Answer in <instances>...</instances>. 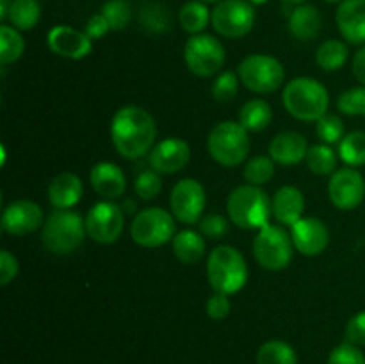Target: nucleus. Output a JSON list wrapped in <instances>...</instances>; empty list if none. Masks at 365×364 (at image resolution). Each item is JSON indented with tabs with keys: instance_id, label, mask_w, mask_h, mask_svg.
Listing matches in <instances>:
<instances>
[{
	"instance_id": "nucleus-1",
	"label": "nucleus",
	"mask_w": 365,
	"mask_h": 364,
	"mask_svg": "<svg viewBox=\"0 0 365 364\" xmlns=\"http://www.w3.org/2000/svg\"><path fill=\"white\" fill-rule=\"evenodd\" d=\"M110 139L125 159H141L155 146L157 123L152 114L138 106H125L110 121Z\"/></svg>"
},
{
	"instance_id": "nucleus-2",
	"label": "nucleus",
	"mask_w": 365,
	"mask_h": 364,
	"mask_svg": "<svg viewBox=\"0 0 365 364\" xmlns=\"http://www.w3.org/2000/svg\"><path fill=\"white\" fill-rule=\"evenodd\" d=\"M282 102L296 120L317 121L328 113L330 95L328 89L316 79L296 77L285 86Z\"/></svg>"
},
{
	"instance_id": "nucleus-3",
	"label": "nucleus",
	"mask_w": 365,
	"mask_h": 364,
	"mask_svg": "<svg viewBox=\"0 0 365 364\" xmlns=\"http://www.w3.org/2000/svg\"><path fill=\"white\" fill-rule=\"evenodd\" d=\"M228 218L245 231H259L269 223L273 213V200L259 186H239L227 200Z\"/></svg>"
},
{
	"instance_id": "nucleus-4",
	"label": "nucleus",
	"mask_w": 365,
	"mask_h": 364,
	"mask_svg": "<svg viewBox=\"0 0 365 364\" xmlns=\"http://www.w3.org/2000/svg\"><path fill=\"white\" fill-rule=\"evenodd\" d=\"M207 278L214 293L234 295L248 282V264L242 253L230 245H220L209 253Z\"/></svg>"
},
{
	"instance_id": "nucleus-5",
	"label": "nucleus",
	"mask_w": 365,
	"mask_h": 364,
	"mask_svg": "<svg viewBox=\"0 0 365 364\" xmlns=\"http://www.w3.org/2000/svg\"><path fill=\"white\" fill-rule=\"evenodd\" d=\"M86 234V221L81 214L71 209H56L43 223L41 243L48 252L66 256L82 245Z\"/></svg>"
},
{
	"instance_id": "nucleus-6",
	"label": "nucleus",
	"mask_w": 365,
	"mask_h": 364,
	"mask_svg": "<svg viewBox=\"0 0 365 364\" xmlns=\"http://www.w3.org/2000/svg\"><path fill=\"white\" fill-rule=\"evenodd\" d=\"M207 148L221 166H239L250 153L248 131L239 121H221L210 131Z\"/></svg>"
},
{
	"instance_id": "nucleus-7",
	"label": "nucleus",
	"mask_w": 365,
	"mask_h": 364,
	"mask_svg": "<svg viewBox=\"0 0 365 364\" xmlns=\"http://www.w3.org/2000/svg\"><path fill=\"white\" fill-rule=\"evenodd\" d=\"M292 250H294V243H292L291 234H287L278 225H264L253 239V256L264 270H285L292 261Z\"/></svg>"
},
{
	"instance_id": "nucleus-8",
	"label": "nucleus",
	"mask_w": 365,
	"mask_h": 364,
	"mask_svg": "<svg viewBox=\"0 0 365 364\" xmlns=\"http://www.w3.org/2000/svg\"><path fill=\"white\" fill-rule=\"evenodd\" d=\"M237 75L250 91L267 95V93H274L284 84L285 68L277 57L266 56V54H252L241 61Z\"/></svg>"
},
{
	"instance_id": "nucleus-9",
	"label": "nucleus",
	"mask_w": 365,
	"mask_h": 364,
	"mask_svg": "<svg viewBox=\"0 0 365 364\" xmlns=\"http://www.w3.org/2000/svg\"><path fill=\"white\" fill-rule=\"evenodd\" d=\"M175 216L163 207H148L135 214L130 225V236L135 245L157 248L175 238Z\"/></svg>"
},
{
	"instance_id": "nucleus-10",
	"label": "nucleus",
	"mask_w": 365,
	"mask_h": 364,
	"mask_svg": "<svg viewBox=\"0 0 365 364\" xmlns=\"http://www.w3.org/2000/svg\"><path fill=\"white\" fill-rule=\"evenodd\" d=\"M214 31L223 38L239 39L250 34L255 25V9L248 0H221L210 18Z\"/></svg>"
},
{
	"instance_id": "nucleus-11",
	"label": "nucleus",
	"mask_w": 365,
	"mask_h": 364,
	"mask_svg": "<svg viewBox=\"0 0 365 364\" xmlns=\"http://www.w3.org/2000/svg\"><path fill=\"white\" fill-rule=\"evenodd\" d=\"M184 61L198 77H212L225 64V46L210 34H195L185 41Z\"/></svg>"
},
{
	"instance_id": "nucleus-12",
	"label": "nucleus",
	"mask_w": 365,
	"mask_h": 364,
	"mask_svg": "<svg viewBox=\"0 0 365 364\" xmlns=\"http://www.w3.org/2000/svg\"><path fill=\"white\" fill-rule=\"evenodd\" d=\"M125 228V211L113 200L95 203L86 214V232L100 245L118 241Z\"/></svg>"
},
{
	"instance_id": "nucleus-13",
	"label": "nucleus",
	"mask_w": 365,
	"mask_h": 364,
	"mask_svg": "<svg viewBox=\"0 0 365 364\" xmlns=\"http://www.w3.org/2000/svg\"><path fill=\"white\" fill-rule=\"evenodd\" d=\"M207 206L205 188L195 178H182L173 186L170 195L171 214L180 223L195 225L203 218Z\"/></svg>"
},
{
	"instance_id": "nucleus-14",
	"label": "nucleus",
	"mask_w": 365,
	"mask_h": 364,
	"mask_svg": "<svg viewBox=\"0 0 365 364\" xmlns=\"http://www.w3.org/2000/svg\"><path fill=\"white\" fill-rule=\"evenodd\" d=\"M328 196L341 211L356 209L365 198V178L355 168H341L328 182Z\"/></svg>"
},
{
	"instance_id": "nucleus-15",
	"label": "nucleus",
	"mask_w": 365,
	"mask_h": 364,
	"mask_svg": "<svg viewBox=\"0 0 365 364\" xmlns=\"http://www.w3.org/2000/svg\"><path fill=\"white\" fill-rule=\"evenodd\" d=\"M191 159V148L180 138H166L148 153L150 168L157 173L173 175L184 170Z\"/></svg>"
},
{
	"instance_id": "nucleus-16",
	"label": "nucleus",
	"mask_w": 365,
	"mask_h": 364,
	"mask_svg": "<svg viewBox=\"0 0 365 364\" xmlns=\"http://www.w3.org/2000/svg\"><path fill=\"white\" fill-rule=\"evenodd\" d=\"M294 248L305 257H316L330 245V232L319 218H302L291 225Z\"/></svg>"
},
{
	"instance_id": "nucleus-17",
	"label": "nucleus",
	"mask_w": 365,
	"mask_h": 364,
	"mask_svg": "<svg viewBox=\"0 0 365 364\" xmlns=\"http://www.w3.org/2000/svg\"><path fill=\"white\" fill-rule=\"evenodd\" d=\"M46 43L56 56L73 61L84 59L93 50V39L86 32L68 27V25H57L50 29Z\"/></svg>"
},
{
	"instance_id": "nucleus-18",
	"label": "nucleus",
	"mask_w": 365,
	"mask_h": 364,
	"mask_svg": "<svg viewBox=\"0 0 365 364\" xmlns=\"http://www.w3.org/2000/svg\"><path fill=\"white\" fill-rule=\"evenodd\" d=\"M43 225V209L32 200H16L2 213V231L11 236H25Z\"/></svg>"
},
{
	"instance_id": "nucleus-19",
	"label": "nucleus",
	"mask_w": 365,
	"mask_h": 364,
	"mask_svg": "<svg viewBox=\"0 0 365 364\" xmlns=\"http://www.w3.org/2000/svg\"><path fill=\"white\" fill-rule=\"evenodd\" d=\"M335 21L342 38L351 45L365 43V0H344L337 7Z\"/></svg>"
},
{
	"instance_id": "nucleus-20",
	"label": "nucleus",
	"mask_w": 365,
	"mask_h": 364,
	"mask_svg": "<svg viewBox=\"0 0 365 364\" xmlns=\"http://www.w3.org/2000/svg\"><path fill=\"white\" fill-rule=\"evenodd\" d=\"M309 152L305 136L294 131H285L274 136L269 143V157L282 166H294L302 163Z\"/></svg>"
},
{
	"instance_id": "nucleus-21",
	"label": "nucleus",
	"mask_w": 365,
	"mask_h": 364,
	"mask_svg": "<svg viewBox=\"0 0 365 364\" xmlns=\"http://www.w3.org/2000/svg\"><path fill=\"white\" fill-rule=\"evenodd\" d=\"M89 181H91L93 189L96 195H100L106 200H116L123 196L125 189H127V178H125L123 170L113 163L95 164L89 173Z\"/></svg>"
},
{
	"instance_id": "nucleus-22",
	"label": "nucleus",
	"mask_w": 365,
	"mask_h": 364,
	"mask_svg": "<svg viewBox=\"0 0 365 364\" xmlns=\"http://www.w3.org/2000/svg\"><path fill=\"white\" fill-rule=\"evenodd\" d=\"M82 193H84L82 181L70 171L53 177L48 186V200L53 209H71L81 202Z\"/></svg>"
},
{
	"instance_id": "nucleus-23",
	"label": "nucleus",
	"mask_w": 365,
	"mask_h": 364,
	"mask_svg": "<svg viewBox=\"0 0 365 364\" xmlns=\"http://www.w3.org/2000/svg\"><path fill=\"white\" fill-rule=\"evenodd\" d=\"M305 196L294 186H284L273 196V216L282 225H294L303 218Z\"/></svg>"
},
{
	"instance_id": "nucleus-24",
	"label": "nucleus",
	"mask_w": 365,
	"mask_h": 364,
	"mask_svg": "<svg viewBox=\"0 0 365 364\" xmlns=\"http://www.w3.org/2000/svg\"><path fill=\"white\" fill-rule=\"evenodd\" d=\"M321 25H323V20L317 7L307 6V4L296 7L289 16V31L296 39H302V41L316 38L321 31Z\"/></svg>"
},
{
	"instance_id": "nucleus-25",
	"label": "nucleus",
	"mask_w": 365,
	"mask_h": 364,
	"mask_svg": "<svg viewBox=\"0 0 365 364\" xmlns=\"http://www.w3.org/2000/svg\"><path fill=\"white\" fill-rule=\"evenodd\" d=\"M171 246H173L175 257L184 264L200 263L207 252V245L202 232L191 231V228L177 232L173 241H171Z\"/></svg>"
},
{
	"instance_id": "nucleus-26",
	"label": "nucleus",
	"mask_w": 365,
	"mask_h": 364,
	"mask_svg": "<svg viewBox=\"0 0 365 364\" xmlns=\"http://www.w3.org/2000/svg\"><path fill=\"white\" fill-rule=\"evenodd\" d=\"M273 120V109L262 98L248 100L239 111V123L248 132H260Z\"/></svg>"
},
{
	"instance_id": "nucleus-27",
	"label": "nucleus",
	"mask_w": 365,
	"mask_h": 364,
	"mask_svg": "<svg viewBox=\"0 0 365 364\" xmlns=\"http://www.w3.org/2000/svg\"><path fill=\"white\" fill-rule=\"evenodd\" d=\"M210 18H212V11H209L205 2H200V0L185 2L178 13V21H180L182 29L191 36L202 34V31H205L207 25L210 24Z\"/></svg>"
},
{
	"instance_id": "nucleus-28",
	"label": "nucleus",
	"mask_w": 365,
	"mask_h": 364,
	"mask_svg": "<svg viewBox=\"0 0 365 364\" xmlns=\"http://www.w3.org/2000/svg\"><path fill=\"white\" fill-rule=\"evenodd\" d=\"M41 18V6L38 0H13L9 9V24L18 31H31Z\"/></svg>"
},
{
	"instance_id": "nucleus-29",
	"label": "nucleus",
	"mask_w": 365,
	"mask_h": 364,
	"mask_svg": "<svg viewBox=\"0 0 365 364\" xmlns=\"http://www.w3.org/2000/svg\"><path fill=\"white\" fill-rule=\"evenodd\" d=\"M257 364H298V355L289 343L271 339L257 352Z\"/></svg>"
},
{
	"instance_id": "nucleus-30",
	"label": "nucleus",
	"mask_w": 365,
	"mask_h": 364,
	"mask_svg": "<svg viewBox=\"0 0 365 364\" xmlns=\"http://www.w3.org/2000/svg\"><path fill=\"white\" fill-rule=\"evenodd\" d=\"M316 61L324 71H337L348 61V46L339 39H328L321 43L316 52Z\"/></svg>"
},
{
	"instance_id": "nucleus-31",
	"label": "nucleus",
	"mask_w": 365,
	"mask_h": 364,
	"mask_svg": "<svg viewBox=\"0 0 365 364\" xmlns=\"http://www.w3.org/2000/svg\"><path fill=\"white\" fill-rule=\"evenodd\" d=\"M339 157L348 166L359 168L365 164V132L355 131L346 134L339 143Z\"/></svg>"
},
{
	"instance_id": "nucleus-32",
	"label": "nucleus",
	"mask_w": 365,
	"mask_h": 364,
	"mask_svg": "<svg viewBox=\"0 0 365 364\" xmlns=\"http://www.w3.org/2000/svg\"><path fill=\"white\" fill-rule=\"evenodd\" d=\"M307 166L316 175H334L337 171V153L328 145H314L307 152Z\"/></svg>"
},
{
	"instance_id": "nucleus-33",
	"label": "nucleus",
	"mask_w": 365,
	"mask_h": 364,
	"mask_svg": "<svg viewBox=\"0 0 365 364\" xmlns=\"http://www.w3.org/2000/svg\"><path fill=\"white\" fill-rule=\"evenodd\" d=\"M25 50V41L18 29L13 25H2L0 27V63L9 64L21 57Z\"/></svg>"
},
{
	"instance_id": "nucleus-34",
	"label": "nucleus",
	"mask_w": 365,
	"mask_h": 364,
	"mask_svg": "<svg viewBox=\"0 0 365 364\" xmlns=\"http://www.w3.org/2000/svg\"><path fill=\"white\" fill-rule=\"evenodd\" d=\"M139 20L141 25L146 31L153 32V34H163L170 29L171 25V16L170 11L166 6H163L160 2H150L139 13Z\"/></svg>"
},
{
	"instance_id": "nucleus-35",
	"label": "nucleus",
	"mask_w": 365,
	"mask_h": 364,
	"mask_svg": "<svg viewBox=\"0 0 365 364\" xmlns=\"http://www.w3.org/2000/svg\"><path fill=\"white\" fill-rule=\"evenodd\" d=\"M274 161L267 156H255L245 166V178L252 186H264L273 178Z\"/></svg>"
},
{
	"instance_id": "nucleus-36",
	"label": "nucleus",
	"mask_w": 365,
	"mask_h": 364,
	"mask_svg": "<svg viewBox=\"0 0 365 364\" xmlns=\"http://www.w3.org/2000/svg\"><path fill=\"white\" fill-rule=\"evenodd\" d=\"M337 109L346 116H365V86L342 93L337 100Z\"/></svg>"
},
{
	"instance_id": "nucleus-37",
	"label": "nucleus",
	"mask_w": 365,
	"mask_h": 364,
	"mask_svg": "<svg viewBox=\"0 0 365 364\" xmlns=\"http://www.w3.org/2000/svg\"><path fill=\"white\" fill-rule=\"evenodd\" d=\"M316 131L324 145L341 143V139L344 138V121H342L337 114L327 113L321 120H317Z\"/></svg>"
},
{
	"instance_id": "nucleus-38",
	"label": "nucleus",
	"mask_w": 365,
	"mask_h": 364,
	"mask_svg": "<svg viewBox=\"0 0 365 364\" xmlns=\"http://www.w3.org/2000/svg\"><path fill=\"white\" fill-rule=\"evenodd\" d=\"M102 14L109 21L113 31H123L130 21V6L125 0H107L102 7Z\"/></svg>"
},
{
	"instance_id": "nucleus-39",
	"label": "nucleus",
	"mask_w": 365,
	"mask_h": 364,
	"mask_svg": "<svg viewBox=\"0 0 365 364\" xmlns=\"http://www.w3.org/2000/svg\"><path fill=\"white\" fill-rule=\"evenodd\" d=\"M239 75H235L234 71H223V74L217 75V79L212 84V96L217 102H232V100L237 96L239 93Z\"/></svg>"
},
{
	"instance_id": "nucleus-40",
	"label": "nucleus",
	"mask_w": 365,
	"mask_h": 364,
	"mask_svg": "<svg viewBox=\"0 0 365 364\" xmlns=\"http://www.w3.org/2000/svg\"><path fill=\"white\" fill-rule=\"evenodd\" d=\"M134 189L135 195L143 200H153L163 189V181L157 175V171L153 170H146L143 173L138 175L134 182Z\"/></svg>"
},
{
	"instance_id": "nucleus-41",
	"label": "nucleus",
	"mask_w": 365,
	"mask_h": 364,
	"mask_svg": "<svg viewBox=\"0 0 365 364\" xmlns=\"http://www.w3.org/2000/svg\"><path fill=\"white\" fill-rule=\"evenodd\" d=\"M200 232L210 239H221L228 232V220L223 214L210 213L200 220Z\"/></svg>"
},
{
	"instance_id": "nucleus-42",
	"label": "nucleus",
	"mask_w": 365,
	"mask_h": 364,
	"mask_svg": "<svg viewBox=\"0 0 365 364\" xmlns=\"http://www.w3.org/2000/svg\"><path fill=\"white\" fill-rule=\"evenodd\" d=\"M328 364H365V355L356 345L344 343L330 353Z\"/></svg>"
},
{
	"instance_id": "nucleus-43",
	"label": "nucleus",
	"mask_w": 365,
	"mask_h": 364,
	"mask_svg": "<svg viewBox=\"0 0 365 364\" xmlns=\"http://www.w3.org/2000/svg\"><path fill=\"white\" fill-rule=\"evenodd\" d=\"M207 314H209L210 320H225V318L230 314L232 303L228 295H223V293H214L209 300H207Z\"/></svg>"
},
{
	"instance_id": "nucleus-44",
	"label": "nucleus",
	"mask_w": 365,
	"mask_h": 364,
	"mask_svg": "<svg viewBox=\"0 0 365 364\" xmlns=\"http://www.w3.org/2000/svg\"><path fill=\"white\" fill-rule=\"evenodd\" d=\"M346 341L356 346H365V310L355 314L346 325Z\"/></svg>"
},
{
	"instance_id": "nucleus-45",
	"label": "nucleus",
	"mask_w": 365,
	"mask_h": 364,
	"mask_svg": "<svg viewBox=\"0 0 365 364\" xmlns=\"http://www.w3.org/2000/svg\"><path fill=\"white\" fill-rule=\"evenodd\" d=\"M18 275V261L7 250L0 252V284L7 285Z\"/></svg>"
},
{
	"instance_id": "nucleus-46",
	"label": "nucleus",
	"mask_w": 365,
	"mask_h": 364,
	"mask_svg": "<svg viewBox=\"0 0 365 364\" xmlns=\"http://www.w3.org/2000/svg\"><path fill=\"white\" fill-rule=\"evenodd\" d=\"M109 31H113V29H110L109 21H107V18L103 16L102 13L93 14V16L88 20V24H86V29H84V32L91 39L103 38Z\"/></svg>"
},
{
	"instance_id": "nucleus-47",
	"label": "nucleus",
	"mask_w": 365,
	"mask_h": 364,
	"mask_svg": "<svg viewBox=\"0 0 365 364\" xmlns=\"http://www.w3.org/2000/svg\"><path fill=\"white\" fill-rule=\"evenodd\" d=\"M353 74H355L356 81L365 86V46L360 49L353 57Z\"/></svg>"
},
{
	"instance_id": "nucleus-48",
	"label": "nucleus",
	"mask_w": 365,
	"mask_h": 364,
	"mask_svg": "<svg viewBox=\"0 0 365 364\" xmlns=\"http://www.w3.org/2000/svg\"><path fill=\"white\" fill-rule=\"evenodd\" d=\"M13 0H0V20H7Z\"/></svg>"
},
{
	"instance_id": "nucleus-49",
	"label": "nucleus",
	"mask_w": 365,
	"mask_h": 364,
	"mask_svg": "<svg viewBox=\"0 0 365 364\" xmlns=\"http://www.w3.org/2000/svg\"><path fill=\"white\" fill-rule=\"evenodd\" d=\"M121 209L125 211V214H127V213L132 214V213H134V209H135V203L132 202V200H127V202H125L123 206H121Z\"/></svg>"
},
{
	"instance_id": "nucleus-50",
	"label": "nucleus",
	"mask_w": 365,
	"mask_h": 364,
	"mask_svg": "<svg viewBox=\"0 0 365 364\" xmlns=\"http://www.w3.org/2000/svg\"><path fill=\"white\" fill-rule=\"evenodd\" d=\"M282 2L291 4V6H302V4L307 2V0H282Z\"/></svg>"
},
{
	"instance_id": "nucleus-51",
	"label": "nucleus",
	"mask_w": 365,
	"mask_h": 364,
	"mask_svg": "<svg viewBox=\"0 0 365 364\" xmlns=\"http://www.w3.org/2000/svg\"><path fill=\"white\" fill-rule=\"evenodd\" d=\"M248 2H252L253 6H262V4H266L267 0H248Z\"/></svg>"
},
{
	"instance_id": "nucleus-52",
	"label": "nucleus",
	"mask_w": 365,
	"mask_h": 364,
	"mask_svg": "<svg viewBox=\"0 0 365 364\" xmlns=\"http://www.w3.org/2000/svg\"><path fill=\"white\" fill-rule=\"evenodd\" d=\"M200 2H205V4H209V2H221V0H200Z\"/></svg>"
},
{
	"instance_id": "nucleus-53",
	"label": "nucleus",
	"mask_w": 365,
	"mask_h": 364,
	"mask_svg": "<svg viewBox=\"0 0 365 364\" xmlns=\"http://www.w3.org/2000/svg\"><path fill=\"white\" fill-rule=\"evenodd\" d=\"M327 2H344V0H327Z\"/></svg>"
}]
</instances>
